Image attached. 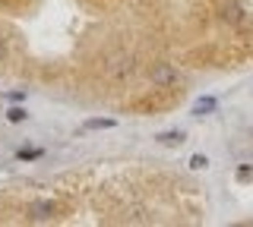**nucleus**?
<instances>
[{
	"label": "nucleus",
	"instance_id": "nucleus-1",
	"mask_svg": "<svg viewBox=\"0 0 253 227\" xmlns=\"http://www.w3.org/2000/svg\"><path fill=\"white\" fill-rule=\"evenodd\" d=\"M162 142H165V145H174V142H184V136H181V132H165Z\"/></svg>",
	"mask_w": 253,
	"mask_h": 227
}]
</instances>
